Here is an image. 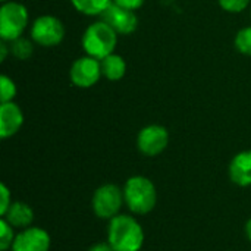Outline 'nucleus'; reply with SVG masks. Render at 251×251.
<instances>
[{
    "instance_id": "1",
    "label": "nucleus",
    "mask_w": 251,
    "mask_h": 251,
    "mask_svg": "<svg viewBox=\"0 0 251 251\" xmlns=\"http://www.w3.org/2000/svg\"><path fill=\"white\" fill-rule=\"evenodd\" d=\"M107 243L113 251H140L144 246V229L137 218L119 213L109 221Z\"/></svg>"
},
{
    "instance_id": "19",
    "label": "nucleus",
    "mask_w": 251,
    "mask_h": 251,
    "mask_svg": "<svg viewBox=\"0 0 251 251\" xmlns=\"http://www.w3.org/2000/svg\"><path fill=\"white\" fill-rule=\"evenodd\" d=\"M18 88L15 81L7 76V75H1L0 76V100L1 103L6 101H13V99L16 97Z\"/></svg>"
},
{
    "instance_id": "24",
    "label": "nucleus",
    "mask_w": 251,
    "mask_h": 251,
    "mask_svg": "<svg viewBox=\"0 0 251 251\" xmlns=\"http://www.w3.org/2000/svg\"><path fill=\"white\" fill-rule=\"evenodd\" d=\"M7 53H10L9 43H7V41H1V43H0V60H1V62L6 59Z\"/></svg>"
},
{
    "instance_id": "7",
    "label": "nucleus",
    "mask_w": 251,
    "mask_h": 251,
    "mask_svg": "<svg viewBox=\"0 0 251 251\" xmlns=\"http://www.w3.org/2000/svg\"><path fill=\"white\" fill-rule=\"evenodd\" d=\"M137 149L143 156L154 157L162 154L169 144V132L163 125L150 124L143 126L137 134Z\"/></svg>"
},
{
    "instance_id": "21",
    "label": "nucleus",
    "mask_w": 251,
    "mask_h": 251,
    "mask_svg": "<svg viewBox=\"0 0 251 251\" xmlns=\"http://www.w3.org/2000/svg\"><path fill=\"white\" fill-rule=\"evenodd\" d=\"M12 194H10V190L7 188V185L4 182L0 184V216H3L7 209L10 207L12 204Z\"/></svg>"
},
{
    "instance_id": "5",
    "label": "nucleus",
    "mask_w": 251,
    "mask_h": 251,
    "mask_svg": "<svg viewBox=\"0 0 251 251\" xmlns=\"http://www.w3.org/2000/svg\"><path fill=\"white\" fill-rule=\"evenodd\" d=\"M124 204H125L124 190L116 184H110V182L100 185L94 191L91 200V207L94 215L104 221H110L115 216H118Z\"/></svg>"
},
{
    "instance_id": "23",
    "label": "nucleus",
    "mask_w": 251,
    "mask_h": 251,
    "mask_svg": "<svg viewBox=\"0 0 251 251\" xmlns=\"http://www.w3.org/2000/svg\"><path fill=\"white\" fill-rule=\"evenodd\" d=\"M88 251H113V249H112V246L106 240V241H101V243H96L94 246L90 247Z\"/></svg>"
},
{
    "instance_id": "10",
    "label": "nucleus",
    "mask_w": 251,
    "mask_h": 251,
    "mask_svg": "<svg viewBox=\"0 0 251 251\" xmlns=\"http://www.w3.org/2000/svg\"><path fill=\"white\" fill-rule=\"evenodd\" d=\"M100 18L107 22L119 35H129L138 28V16L135 12L121 7L115 3H112Z\"/></svg>"
},
{
    "instance_id": "6",
    "label": "nucleus",
    "mask_w": 251,
    "mask_h": 251,
    "mask_svg": "<svg viewBox=\"0 0 251 251\" xmlns=\"http://www.w3.org/2000/svg\"><path fill=\"white\" fill-rule=\"evenodd\" d=\"M63 22L53 15L37 16L29 28V38L40 47H56L65 38Z\"/></svg>"
},
{
    "instance_id": "4",
    "label": "nucleus",
    "mask_w": 251,
    "mask_h": 251,
    "mask_svg": "<svg viewBox=\"0 0 251 251\" xmlns=\"http://www.w3.org/2000/svg\"><path fill=\"white\" fill-rule=\"evenodd\" d=\"M29 24V13L26 6L19 1L9 0L0 7V38L1 41H13L22 37Z\"/></svg>"
},
{
    "instance_id": "25",
    "label": "nucleus",
    "mask_w": 251,
    "mask_h": 251,
    "mask_svg": "<svg viewBox=\"0 0 251 251\" xmlns=\"http://www.w3.org/2000/svg\"><path fill=\"white\" fill-rule=\"evenodd\" d=\"M246 235H247L249 241L251 243V218L247 221V224H246Z\"/></svg>"
},
{
    "instance_id": "20",
    "label": "nucleus",
    "mask_w": 251,
    "mask_h": 251,
    "mask_svg": "<svg viewBox=\"0 0 251 251\" xmlns=\"http://www.w3.org/2000/svg\"><path fill=\"white\" fill-rule=\"evenodd\" d=\"M251 0H218L219 6L228 13H240L249 7Z\"/></svg>"
},
{
    "instance_id": "2",
    "label": "nucleus",
    "mask_w": 251,
    "mask_h": 251,
    "mask_svg": "<svg viewBox=\"0 0 251 251\" xmlns=\"http://www.w3.org/2000/svg\"><path fill=\"white\" fill-rule=\"evenodd\" d=\"M124 190L125 206L132 215H149L157 203V190L153 181L143 175H134L126 179Z\"/></svg>"
},
{
    "instance_id": "14",
    "label": "nucleus",
    "mask_w": 251,
    "mask_h": 251,
    "mask_svg": "<svg viewBox=\"0 0 251 251\" xmlns=\"http://www.w3.org/2000/svg\"><path fill=\"white\" fill-rule=\"evenodd\" d=\"M100 65H101V75L107 81H121L126 74V62L118 53H112L106 56L104 59L100 60Z\"/></svg>"
},
{
    "instance_id": "17",
    "label": "nucleus",
    "mask_w": 251,
    "mask_h": 251,
    "mask_svg": "<svg viewBox=\"0 0 251 251\" xmlns=\"http://www.w3.org/2000/svg\"><path fill=\"white\" fill-rule=\"evenodd\" d=\"M234 46L241 54L251 57V25L241 28L237 32L235 40H234Z\"/></svg>"
},
{
    "instance_id": "18",
    "label": "nucleus",
    "mask_w": 251,
    "mask_h": 251,
    "mask_svg": "<svg viewBox=\"0 0 251 251\" xmlns=\"http://www.w3.org/2000/svg\"><path fill=\"white\" fill-rule=\"evenodd\" d=\"M15 228L6 221V219H0V250L7 251L12 249V244L15 241Z\"/></svg>"
},
{
    "instance_id": "16",
    "label": "nucleus",
    "mask_w": 251,
    "mask_h": 251,
    "mask_svg": "<svg viewBox=\"0 0 251 251\" xmlns=\"http://www.w3.org/2000/svg\"><path fill=\"white\" fill-rule=\"evenodd\" d=\"M34 44L35 43L31 38L19 37V38H16V40L9 43L10 54L16 60H28L34 54Z\"/></svg>"
},
{
    "instance_id": "11",
    "label": "nucleus",
    "mask_w": 251,
    "mask_h": 251,
    "mask_svg": "<svg viewBox=\"0 0 251 251\" xmlns=\"http://www.w3.org/2000/svg\"><path fill=\"white\" fill-rule=\"evenodd\" d=\"M24 112L15 101L0 104V138L7 140L19 132L24 125Z\"/></svg>"
},
{
    "instance_id": "12",
    "label": "nucleus",
    "mask_w": 251,
    "mask_h": 251,
    "mask_svg": "<svg viewBox=\"0 0 251 251\" xmlns=\"http://www.w3.org/2000/svg\"><path fill=\"white\" fill-rule=\"evenodd\" d=\"M229 179L238 187H251V149L237 153L229 162Z\"/></svg>"
},
{
    "instance_id": "22",
    "label": "nucleus",
    "mask_w": 251,
    "mask_h": 251,
    "mask_svg": "<svg viewBox=\"0 0 251 251\" xmlns=\"http://www.w3.org/2000/svg\"><path fill=\"white\" fill-rule=\"evenodd\" d=\"M113 3L121 6V7H125V9L135 12L146 3V0H113Z\"/></svg>"
},
{
    "instance_id": "15",
    "label": "nucleus",
    "mask_w": 251,
    "mask_h": 251,
    "mask_svg": "<svg viewBox=\"0 0 251 251\" xmlns=\"http://www.w3.org/2000/svg\"><path fill=\"white\" fill-rule=\"evenodd\" d=\"M113 0H71L74 9L87 16H101Z\"/></svg>"
},
{
    "instance_id": "3",
    "label": "nucleus",
    "mask_w": 251,
    "mask_h": 251,
    "mask_svg": "<svg viewBox=\"0 0 251 251\" xmlns=\"http://www.w3.org/2000/svg\"><path fill=\"white\" fill-rule=\"evenodd\" d=\"M118 32L103 19L90 24L81 38L82 49L85 54L96 57L99 60L115 53L118 46Z\"/></svg>"
},
{
    "instance_id": "13",
    "label": "nucleus",
    "mask_w": 251,
    "mask_h": 251,
    "mask_svg": "<svg viewBox=\"0 0 251 251\" xmlns=\"http://www.w3.org/2000/svg\"><path fill=\"white\" fill-rule=\"evenodd\" d=\"M1 218L6 219L13 228L25 229L31 226L34 221V210L29 204L24 201H13Z\"/></svg>"
},
{
    "instance_id": "8",
    "label": "nucleus",
    "mask_w": 251,
    "mask_h": 251,
    "mask_svg": "<svg viewBox=\"0 0 251 251\" xmlns=\"http://www.w3.org/2000/svg\"><path fill=\"white\" fill-rule=\"evenodd\" d=\"M101 76L100 60L88 54L75 59L69 69V79L72 85L78 88H91L100 81Z\"/></svg>"
},
{
    "instance_id": "9",
    "label": "nucleus",
    "mask_w": 251,
    "mask_h": 251,
    "mask_svg": "<svg viewBox=\"0 0 251 251\" xmlns=\"http://www.w3.org/2000/svg\"><path fill=\"white\" fill-rule=\"evenodd\" d=\"M51 244V238L49 232L40 226H28L21 229L10 251H49Z\"/></svg>"
},
{
    "instance_id": "26",
    "label": "nucleus",
    "mask_w": 251,
    "mask_h": 251,
    "mask_svg": "<svg viewBox=\"0 0 251 251\" xmlns=\"http://www.w3.org/2000/svg\"><path fill=\"white\" fill-rule=\"evenodd\" d=\"M4 1H9V0H1V3H4Z\"/></svg>"
}]
</instances>
